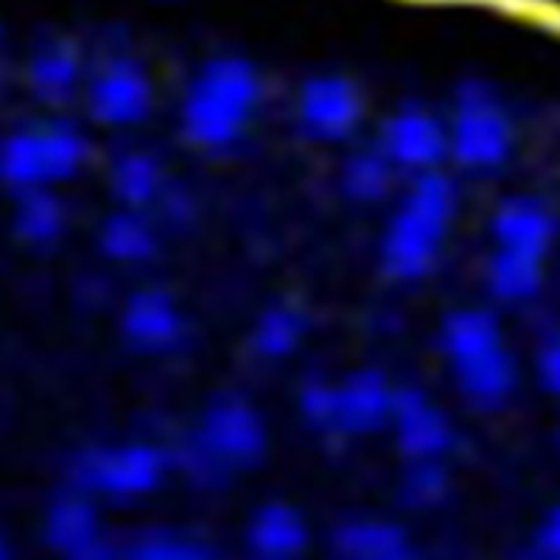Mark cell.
Returning <instances> with one entry per match:
<instances>
[{"label": "cell", "instance_id": "obj_1", "mask_svg": "<svg viewBox=\"0 0 560 560\" xmlns=\"http://www.w3.org/2000/svg\"><path fill=\"white\" fill-rule=\"evenodd\" d=\"M264 102L261 70L247 57L205 59L179 98V129L194 147L219 152L249 132Z\"/></svg>", "mask_w": 560, "mask_h": 560}, {"label": "cell", "instance_id": "obj_2", "mask_svg": "<svg viewBox=\"0 0 560 560\" xmlns=\"http://www.w3.org/2000/svg\"><path fill=\"white\" fill-rule=\"evenodd\" d=\"M457 185L443 168L415 174L378 242V261L393 280L427 278L440 261L457 219Z\"/></svg>", "mask_w": 560, "mask_h": 560}, {"label": "cell", "instance_id": "obj_3", "mask_svg": "<svg viewBox=\"0 0 560 560\" xmlns=\"http://www.w3.org/2000/svg\"><path fill=\"white\" fill-rule=\"evenodd\" d=\"M438 348L465 404L493 412L513 398L518 364L510 353L499 317L490 308L465 306L448 312L440 323Z\"/></svg>", "mask_w": 560, "mask_h": 560}, {"label": "cell", "instance_id": "obj_4", "mask_svg": "<svg viewBox=\"0 0 560 560\" xmlns=\"http://www.w3.org/2000/svg\"><path fill=\"white\" fill-rule=\"evenodd\" d=\"M90 160V140L65 118L32 121L0 138V183L14 191L54 188L77 177Z\"/></svg>", "mask_w": 560, "mask_h": 560}, {"label": "cell", "instance_id": "obj_5", "mask_svg": "<svg viewBox=\"0 0 560 560\" xmlns=\"http://www.w3.org/2000/svg\"><path fill=\"white\" fill-rule=\"evenodd\" d=\"M395 384L376 368L353 370L342 378H312L300 387V418L312 429L345 438L382 432L393 412Z\"/></svg>", "mask_w": 560, "mask_h": 560}, {"label": "cell", "instance_id": "obj_6", "mask_svg": "<svg viewBox=\"0 0 560 560\" xmlns=\"http://www.w3.org/2000/svg\"><path fill=\"white\" fill-rule=\"evenodd\" d=\"M448 158L468 172H497L513 152V118L488 82L468 79L446 118Z\"/></svg>", "mask_w": 560, "mask_h": 560}, {"label": "cell", "instance_id": "obj_7", "mask_svg": "<svg viewBox=\"0 0 560 560\" xmlns=\"http://www.w3.org/2000/svg\"><path fill=\"white\" fill-rule=\"evenodd\" d=\"M82 93L90 118L109 129L138 127L154 107L152 73L132 54L104 59L93 73H88Z\"/></svg>", "mask_w": 560, "mask_h": 560}, {"label": "cell", "instance_id": "obj_8", "mask_svg": "<svg viewBox=\"0 0 560 560\" xmlns=\"http://www.w3.org/2000/svg\"><path fill=\"white\" fill-rule=\"evenodd\" d=\"M199 454L222 465H247L267 448V420L238 395H219L199 415L194 427Z\"/></svg>", "mask_w": 560, "mask_h": 560}, {"label": "cell", "instance_id": "obj_9", "mask_svg": "<svg viewBox=\"0 0 560 560\" xmlns=\"http://www.w3.org/2000/svg\"><path fill=\"white\" fill-rule=\"evenodd\" d=\"M294 118L303 135L319 143H339L357 132L364 118V93L342 73H317L300 84Z\"/></svg>", "mask_w": 560, "mask_h": 560}, {"label": "cell", "instance_id": "obj_10", "mask_svg": "<svg viewBox=\"0 0 560 560\" xmlns=\"http://www.w3.org/2000/svg\"><path fill=\"white\" fill-rule=\"evenodd\" d=\"M376 147L398 174L434 172L448 158L446 118L423 104H401L378 127Z\"/></svg>", "mask_w": 560, "mask_h": 560}, {"label": "cell", "instance_id": "obj_11", "mask_svg": "<svg viewBox=\"0 0 560 560\" xmlns=\"http://www.w3.org/2000/svg\"><path fill=\"white\" fill-rule=\"evenodd\" d=\"M387 429L409 459H440L454 440L446 409L415 384H395Z\"/></svg>", "mask_w": 560, "mask_h": 560}, {"label": "cell", "instance_id": "obj_12", "mask_svg": "<svg viewBox=\"0 0 560 560\" xmlns=\"http://www.w3.org/2000/svg\"><path fill=\"white\" fill-rule=\"evenodd\" d=\"M118 328L121 337L140 353H168L185 339L188 323L172 292L143 287L127 298Z\"/></svg>", "mask_w": 560, "mask_h": 560}, {"label": "cell", "instance_id": "obj_13", "mask_svg": "<svg viewBox=\"0 0 560 560\" xmlns=\"http://www.w3.org/2000/svg\"><path fill=\"white\" fill-rule=\"evenodd\" d=\"M166 454L152 443H121V446L90 448L77 459L84 482L104 490H147L163 477Z\"/></svg>", "mask_w": 560, "mask_h": 560}, {"label": "cell", "instance_id": "obj_14", "mask_svg": "<svg viewBox=\"0 0 560 560\" xmlns=\"http://www.w3.org/2000/svg\"><path fill=\"white\" fill-rule=\"evenodd\" d=\"M490 236H493V247L499 249L547 258L558 236V222L541 199L518 194L497 205L490 217Z\"/></svg>", "mask_w": 560, "mask_h": 560}, {"label": "cell", "instance_id": "obj_15", "mask_svg": "<svg viewBox=\"0 0 560 560\" xmlns=\"http://www.w3.org/2000/svg\"><path fill=\"white\" fill-rule=\"evenodd\" d=\"M82 51L70 39H45L26 62V84L45 104H65L84 88Z\"/></svg>", "mask_w": 560, "mask_h": 560}, {"label": "cell", "instance_id": "obj_16", "mask_svg": "<svg viewBox=\"0 0 560 560\" xmlns=\"http://www.w3.org/2000/svg\"><path fill=\"white\" fill-rule=\"evenodd\" d=\"M107 188L121 208L149 210L168 191L163 163L147 149H121L107 163Z\"/></svg>", "mask_w": 560, "mask_h": 560}, {"label": "cell", "instance_id": "obj_17", "mask_svg": "<svg viewBox=\"0 0 560 560\" xmlns=\"http://www.w3.org/2000/svg\"><path fill=\"white\" fill-rule=\"evenodd\" d=\"M98 249L107 255V261L138 267L152 261L160 249V233L147 210L118 208L113 210L96 233Z\"/></svg>", "mask_w": 560, "mask_h": 560}, {"label": "cell", "instance_id": "obj_18", "mask_svg": "<svg viewBox=\"0 0 560 560\" xmlns=\"http://www.w3.org/2000/svg\"><path fill=\"white\" fill-rule=\"evenodd\" d=\"M488 292L508 306L529 303L544 287V258L493 247L485 267Z\"/></svg>", "mask_w": 560, "mask_h": 560}, {"label": "cell", "instance_id": "obj_19", "mask_svg": "<svg viewBox=\"0 0 560 560\" xmlns=\"http://www.w3.org/2000/svg\"><path fill=\"white\" fill-rule=\"evenodd\" d=\"M308 319L294 303H272L255 317L249 328V348L255 357L278 362L294 357L306 342Z\"/></svg>", "mask_w": 560, "mask_h": 560}, {"label": "cell", "instance_id": "obj_20", "mask_svg": "<svg viewBox=\"0 0 560 560\" xmlns=\"http://www.w3.org/2000/svg\"><path fill=\"white\" fill-rule=\"evenodd\" d=\"M12 228L20 242L32 247L57 244L68 230V208L54 188L20 191L12 213Z\"/></svg>", "mask_w": 560, "mask_h": 560}, {"label": "cell", "instance_id": "obj_21", "mask_svg": "<svg viewBox=\"0 0 560 560\" xmlns=\"http://www.w3.org/2000/svg\"><path fill=\"white\" fill-rule=\"evenodd\" d=\"M398 168L384 158L382 149L373 147L353 149L339 166V188L350 202L373 205L382 202L393 191Z\"/></svg>", "mask_w": 560, "mask_h": 560}, {"label": "cell", "instance_id": "obj_22", "mask_svg": "<svg viewBox=\"0 0 560 560\" xmlns=\"http://www.w3.org/2000/svg\"><path fill=\"white\" fill-rule=\"evenodd\" d=\"M535 373H538L541 387L555 398H560V334H555L552 339L541 345L538 359H535Z\"/></svg>", "mask_w": 560, "mask_h": 560}, {"label": "cell", "instance_id": "obj_23", "mask_svg": "<svg viewBox=\"0 0 560 560\" xmlns=\"http://www.w3.org/2000/svg\"><path fill=\"white\" fill-rule=\"evenodd\" d=\"M541 547H544V552H547V558L560 560V508L555 510L552 516H549L547 527H544Z\"/></svg>", "mask_w": 560, "mask_h": 560}, {"label": "cell", "instance_id": "obj_24", "mask_svg": "<svg viewBox=\"0 0 560 560\" xmlns=\"http://www.w3.org/2000/svg\"><path fill=\"white\" fill-rule=\"evenodd\" d=\"M0 560H3V544H0Z\"/></svg>", "mask_w": 560, "mask_h": 560}, {"label": "cell", "instance_id": "obj_25", "mask_svg": "<svg viewBox=\"0 0 560 560\" xmlns=\"http://www.w3.org/2000/svg\"><path fill=\"white\" fill-rule=\"evenodd\" d=\"M0 39H3V23H0Z\"/></svg>", "mask_w": 560, "mask_h": 560}, {"label": "cell", "instance_id": "obj_26", "mask_svg": "<svg viewBox=\"0 0 560 560\" xmlns=\"http://www.w3.org/2000/svg\"><path fill=\"white\" fill-rule=\"evenodd\" d=\"M558 438H560V434H558Z\"/></svg>", "mask_w": 560, "mask_h": 560}]
</instances>
